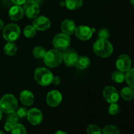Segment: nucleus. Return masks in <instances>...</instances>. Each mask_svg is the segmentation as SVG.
Instances as JSON below:
<instances>
[{
	"mask_svg": "<svg viewBox=\"0 0 134 134\" xmlns=\"http://www.w3.org/2000/svg\"><path fill=\"white\" fill-rule=\"evenodd\" d=\"M93 49L96 55L102 58H107L113 52V47L107 39H99L96 41Z\"/></svg>",
	"mask_w": 134,
	"mask_h": 134,
	"instance_id": "f257e3e1",
	"label": "nucleus"
},
{
	"mask_svg": "<svg viewBox=\"0 0 134 134\" xmlns=\"http://www.w3.org/2000/svg\"><path fill=\"white\" fill-rule=\"evenodd\" d=\"M18 109V100L13 94L4 95L0 100V109L3 113L10 114L14 113Z\"/></svg>",
	"mask_w": 134,
	"mask_h": 134,
	"instance_id": "f03ea898",
	"label": "nucleus"
},
{
	"mask_svg": "<svg viewBox=\"0 0 134 134\" xmlns=\"http://www.w3.org/2000/svg\"><path fill=\"white\" fill-rule=\"evenodd\" d=\"M43 60L47 66L51 68H56L60 65L63 61L62 53L56 48L49 50L46 52Z\"/></svg>",
	"mask_w": 134,
	"mask_h": 134,
	"instance_id": "7ed1b4c3",
	"label": "nucleus"
},
{
	"mask_svg": "<svg viewBox=\"0 0 134 134\" xmlns=\"http://www.w3.org/2000/svg\"><path fill=\"white\" fill-rule=\"evenodd\" d=\"M53 75L48 69L44 68H38L34 71V79L39 85L48 86L52 83Z\"/></svg>",
	"mask_w": 134,
	"mask_h": 134,
	"instance_id": "20e7f679",
	"label": "nucleus"
},
{
	"mask_svg": "<svg viewBox=\"0 0 134 134\" xmlns=\"http://www.w3.org/2000/svg\"><path fill=\"white\" fill-rule=\"evenodd\" d=\"M20 28L16 24L10 23L4 27L3 37L7 42H14L20 37Z\"/></svg>",
	"mask_w": 134,
	"mask_h": 134,
	"instance_id": "39448f33",
	"label": "nucleus"
},
{
	"mask_svg": "<svg viewBox=\"0 0 134 134\" xmlns=\"http://www.w3.org/2000/svg\"><path fill=\"white\" fill-rule=\"evenodd\" d=\"M24 13L29 18H35L40 13V7L35 0H27L23 5Z\"/></svg>",
	"mask_w": 134,
	"mask_h": 134,
	"instance_id": "423d86ee",
	"label": "nucleus"
},
{
	"mask_svg": "<svg viewBox=\"0 0 134 134\" xmlns=\"http://www.w3.org/2000/svg\"><path fill=\"white\" fill-rule=\"evenodd\" d=\"M71 43V38L69 35L64 33L56 34L52 40V44L56 49L59 51H64L68 48Z\"/></svg>",
	"mask_w": 134,
	"mask_h": 134,
	"instance_id": "0eeeda50",
	"label": "nucleus"
},
{
	"mask_svg": "<svg viewBox=\"0 0 134 134\" xmlns=\"http://www.w3.org/2000/svg\"><path fill=\"white\" fill-rule=\"evenodd\" d=\"M116 67L117 69L122 72H126L131 69L132 60L128 55L126 54H120L116 61Z\"/></svg>",
	"mask_w": 134,
	"mask_h": 134,
	"instance_id": "6e6552de",
	"label": "nucleus"
},
{
	"mask_svg": "<svg viewBox=\"0 0 134 134\" xmlns=\"http://www.w3.org/2000/svg\"><path fill=\"white\" fill-rule=\"evenodd\" d=\"M103 96L109 103H116L119 99V93L114 86H107L103 89Z\"/></svg>",
	"mask_w": 134,
	"mask_h": 134,
	"instance_id": "1a4fd4ad",
	"label": "nucleus"
},
{
	"mask_svg": "<svg viewBox=\"0 0 134 134\" xmlns=\"http://www.w3.org/2000/svg\"><path fill=\"white\" fill-rule=\"evenodd\" d=\"M62 101V95L58 90H53L48 92L46 96L47 104L52 107H57Z\"/></svg>",
	"mask_w": 134,
	"mask_h": 134,
	"instance_id": "9d476101",
	"label": "nucleus"
},
{
	"mask_svg": "<svg viewBox=\"0 0 134 134\" xmlns=\"http://www.w3.org/2000/svg\"><path fill=\"white\" fill-rule=\"evenodd\" d=\"M26 117L30 124L34 126H37L42 122L43 116L42 112L39 109L32 108L28 110Z\"/></svg>",
	"mask_w": 134,
	"mask_h": 134,
	"instance_id": "9b49d317",
	"label": "nucleus"
},
{
	"mask_svg": "<svg viewBox=\"0 0 134 134\" xmlns=\"http://www.w3.org/2000/svg\"><path fill=\"white\" fill-rule=\"evenodd\" d=\"M78 57L79 56L77 52L71 48H67L64 50L62 53L63 60L68 67L75 65Z\"/></svg>",
	"mask_w": 134,
	"mask_h": 134,
	"instance_id": "f8f14e48",
	"label": "nucleus"
},
{
	"mask_svg": "<svg viewBox=\"0 0 134 134\" xmlns=\"http://www.w3.org/2000/svg\"><path fill=\"white\" fill-rule=\"evenodd\" d=\"M93 30L87 26H79L76 27L75 34L76 37L81 41H88L92 36Z\"/></svg>",
	"mask_w": 134,
	"mask_h": 134,
	"instance_id": "ddd939ff",
	"label": "nucleus"
},
{
	"mask_svg": "<svg viewBox=\"0 0 134 134\" xmlns=\"http://www.w3.org/2000/svg\"><path fill=\"white\" fill-rule=\"evenodd\" d=\"M51 25L50 20L44 16L36 17L33 22V26L38 31H46L50 28Z\"/></svg>",
	"mask_w": 134,
	"mask_h": 134,
	"instance_id": "4468645a",
	"label": "nucleus"
},
{
	"mask_svg": "<svg viewBox=\"0 0 134 134\" xmlns=\"http://www.w3.org/2000/svg\"><path fill=\"white\" fill-rule=\"evenodd\" d=\"M76 24L73 20L71 19H65L62 22L61 29L62 33L68 35H71L75 31Z\"/></svg>",
	"mask_w": 134,
	"mask_h": 134,
	"instance_id": "2eb2a0df",
	"label": "nucleus"
},
{
	"mask_svg": "<svg viewBox=\"0 0 134 134\" xmlns=\"http://www.w3.org/2000/svg\"><path fill=\"white\" fill-rule=\"evenodd\" d=\"M23 8L20 5H14L12 7L9 11V16L10 19L13 21H18L23 18Z\"/></svg>",
	"mask_w": 134,
	"mask_h": 134,
	"instance_id": "dca6fc26",
	"label": "nucleus"
},
{
	"mask_svg": "<svg viewBox=\"0 0 134 134\" xmlns=\"http://www.w3.org/2000/svg\"><path fill=\"white\" fill-rule=\"evenodd\" d=\"M20 100L25 106H31L34 102V96L31 91L24 90L20 94Z\"/></svg>",
	"mask_w": 134,
	"mask_h": 134,
	"instance_id": "f3484780",
	"label": "nucleus"
},
{
	"mask_svg": "<svg viewBox=\"0 0 134 134\" xmlns=\"http://www.w3.org/2000/svg\"><path fill=\"white\" fill-rule=\"evenodd\" d=\"M120 96L126 101H131L134 99V89L130 86H126L120 91Z\"/></svg>",
	"mask_w": 134,
	"mask_h": 134,
	"instance_id": "a211bd4d",
	"label": "nucleus"
},
{
	"mask_svg": "<svg viewBox=\"0 0 134 134\" xmlns=\"http://www.w3.org/2000/svg\"><path fill=\"white\" fill-rule=\"evenodd\" d=\"M90 64V60L89 58L85 56H79L75 66L80 69H85L88 68Z\"/></svg>",
	"mask_w": 134,
	"mask_h": 134,
	"instance_id": "6ab92c4d",
	"label": "nucleus"
},
{
	"mask_svg": "<svg viewBox=\"0 0 134 134\" xmlns=\"http://www.w3.org/2000/svg\"><path fill=\"white\" fill-rule=\"evenodd\" d=\"M64 3L69 10H74L82 6L83 0H65Z\"/></svg>",
	"mask_w": 134,
	"mask_h": 134,
	"instance_id": "aec40b11",
	"label": "nucleus"
},
{
	"mask_svg": "<svg viewBox=\"0 0 134 134\" xmlns=\"http://www.w3.org/2000/svg\"><path fill=\"white\" fill-rule=\"evenodd\" d=\"M4 53L9 56H14L17 52V47L13 42H8L3 48Z\"/></svg>",
	"mask_w": 134,
	"mask_h": 134,
	"instance_id": "412c9836",
	"label": "nucleus"
},
{
	"mask_svg": "<svg viewBox=\"0 0 134 134\" xmlns=\"http://www.w3.org/2000/svg\"><path fill=\"white\" fill-rule=\"evenodd\" d=\"M111 79L115 83H122L125 81V73L120 71L113 72L111 75Z\"/></svg>",
	"mask_w": 134,
	"mask_h": 134,
	"instance_id": "4be33fe9",
	"label": "nucleus"
},
{
	"mask_svg": "<svg viewBox=\"0 0 134 134\" xmlns=\"http://www.w3.org/2000/svg\"><path fill=\"white\" fill-rule=\"evenodd\" d=\"M125 81L128 86L134 89V68H131L126 72Z\"/></svg>",
	"mask_w": 134,
	"mask_h": 134,
	"instance_id": "5701e85b",
	"label": "nucleus"
},
{
	"mask_svg": "<svg viewBox=\"0 0 134 134\" xmlns=\"http://www.w3.org/2000/svg\"><path fill=\"white\" fill-rule=\"evenodd\" d=\"M102 134H120V132L116 126L107 125L102 130Z\"/></svg>",
	"mask_w": 134,
	"mask_h": 134,
	"instance_id": "b1692460",
	"label": "nucleus"
},
{
	"mask_svg": "<svg viewBox=\"0 0 134 134\" xmlns=\"http://www.w3.org/2000/svg\"><path fill=\"white\" fill-rule=\"evenodd\" d=\"M45 54V48L41 46H37L33 50V54L34 57L37 59H43Z\"/></svg>",
	"mask_w": 134,
	"mask_h": 134,
	"instance_id": "393cba45",
	"label": "nucleus"
},
{
	"mask_svg": "<svg viewBox=\"0 0 134 134\" xmlns=\"http://www.w3.org/2000/svg\"><path fill=\"white\" fill-rule=\"evenodd\" d=\"M37 30L33 25H27L24 29V35L27 38H32L36 34Z\"/></svg>",
	"mask_w": 134,
	"mask_h": 134,
	"instance_id": "a878e982",
	"label": "nucleus"
},
{
	"mask_svg": "<svg viewBox=\"0 0 134 134\" xmlns=\"http://www.w3.org/2000/svg\"><path fill=\"white\" fill-rule=\"evenodd\" d=\"M10 132L12 134H27L26 127L20 123L13 125Z\"/></svg>",
	"mask_w": 134,
	"mask_h": 134,
	"instance_id": "bb28decb",
	"label": "nucleus"
},
{
	"mask_svg": "<svg viewBox=\"0 0 134 134\" xmlns=\"http://www.w3.org/2000/svg\"><path fill=\"white\" fill-rule=\"evenodd\" d=\"M108 111L110 115L115 116V115H118L120 112V106L116 103H111L110 105L109 106Z\"/></svg>",
	"mask_w": 134,
	"mask_h": 134,
	"instance_id": "cd10ccee",
	"label": "nucleus"
},
{
	"mask_svg": "<svg viewBox=\"0 0 134 134\" xmlns=\"http://www.w3.org/2000/svg\"><path fill=\"white\" fill-rule=\"evenodd\" d=\"M87 134H102V130L96 124H90L88 126Z\"/></svg>",
	"mask_w": 134,
	"mask_h": 134,
	"instance_id": "c85d7f7f",
	"label": "nucleus"
},
{
	"mask_svg": "<svg viewBox=\"0 0 134 134\" xmlns=\"http://www.w3.org/2000/svg\"><path fill=\"white\" fill-rule=\"evenodd\" d=\"M8 116L7 117V121L9 122L11 124H13V125L16 124H18V122H19L20 119V118L18 116V115L16 114V113L14 112L12 113L8 114Z\"/></svg>",
	"mask_w": 134,
	"mask_h": 134,
	"instance_id": "c756f323",
	"label": "nucleus"
},
{
	"mask_svg": "<svg viewBox=\"0 0 134 134\" xmlns=\"http://www.w3.org/2000/svg\"><path fill=\"white\" fill-rule=\"evenodd\" d=\"M27 109L25 108V107H20V108L17 109H16V114L18 115V116H19L20 119L22 118L26 117L27 114Z\"/></svg>",
	"mask_w": 134,
	"mask_h": 134,
	"instance_id": "7c9ffc66",
	"label": "nucleus"
},
{
	"mask_svg": "<svg viewBox=\"0 0 134 134\" xmlns=\"http://www.w3.org/2000/svg\"><path fill=\"white\" fill-rule=\"evenodd\" d=\"M98 35L100 39H107L109 37V32L107 29H102L98 32Z\"/></svg>",
	"mask_w": 134,
	"mask_h": 134,
	"instance_id": "2f4dec72",
	"label": "nucleus"
},
{
	"mask_svg": "<svg viewBox=\"0 0 134 134\" xmlns=\"http://www.w3.org/2000/svg\"><path fill=\"white\" fill-rule=\"evenodd\" d=\"M13 124H11V123L7 121L6 122H5V125H4V129H5V130L7 131V132H10L12 128H13Z\"/></svg>",
	"mask_w": 134,
	"mask_h": 134,
	"instance_id": "473e14b6",
	"label": "nucleus"
},
{
	"mask_svg": "<svg viewBox=\"0 0 134 134\" xmlns=\"http://www.w3.org/2000/svg\"><path fill=\"white\" fill-rule=\"evenodd\" d=\"M52 83L54 85H58L60 83V78L58 76H55V77H53V79H52Z\"/></svg>",
	"mask_w": 134,
	"mask_h": 134,
	"instance_id": "72a5a7b5",
	"label": "nucleus"
},
{
	"mask_svg": "<svg viewBox=\"0 0 134 134\" xmlns=\"http://www.w3.org/2000/svg\"><path fill=\"white\" fill-rule=\"evenodd\" d=\"M27 0H12V2L16 5H22L24 4V3Z\"/></svg>",
	"mask_w": 134,
	"mask_h": 134,
	"instance_id": "f704fd0d",
	"label": "nucleus"
},
{
	"mask_svg": "<svg viewBox=\"0 0 134 134\" xmlns=\"http://www.w3.org/2000/svg\"><path fill=\"white\" fill-rule=\"evenodd\" d=\"M5 26V22L2 19H0V30H2Z\"/></svg>",
	"mask_w": 134,
	"mask_h": 134,
	"instance_id": "c9c22d12",
	"label": "nucleus"
},
{
	"mask_svg": "<svg viewBox=\"0 0 134 134\" xmlns=\"http://www.w3.org/2000/svg\"><path fill=\"white\" fill-rule=\"evenodd\" d=\"M54 134H68L65 132H64L62 130H58L55 132Z\"/></svg>",
	"mask_w": 134,
	"mask_h": 134,
	"instance_id": "e433bc0d",
	"label": "nucleus"
},
{
	"mask_svg": "<svg viewBox=\"0 0 134 134\" xmlns=\"http://www.w3.org/2000/svg\"><path fill=\"white\" fill-rule=\"evenodd\" d=\"M2 111H1V110L0 109V120H1V118H2V116H3V114H2Z\"/></svg>",
	"mask_w": 134,
	"mask_h": 134,
	"instance_id": "4c0bfd02",
	"label": "nucleus"
},
{
	"mask_svg": "<svg viewBox=\"0 0 134 134\" xmlns=\"http://www.w3.org/2000/svg\"><path fill=\"white\" fill-rule=\"evenodd\" d=\"M130 3L134 7V0H130Z\"/></svg>",
	"mask_w": 134,
	"mask_h": 134,
	"instance_id": "58836bf2",
	"label": "nucleus"
},
{
	"mask_svg": "<svg viewBox=\"0 0 134 134\" xmlns=\"http://www.w3.org/2000/svg\"><path fill=\"white\" fill-rule=\"evenodd\" d=\"M0 134H5V133L2 130H0Z\"/></svg>",
	"mask_w": 134,
	"mask_h": 134,
	"instance_id": "ea45409f",
	"label": "nucleus"
}]
</instances>
